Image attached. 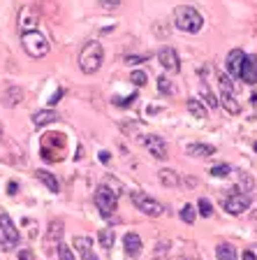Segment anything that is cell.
Here are the masks:
<instances>
[{
	"label": "cell",
	"instance_id": "cell-36",
	"mask_svg": "<svg viewBox=\"0 0 257 260\" xmlns=\"http://www.w3.org/2000/svg\"><path fill=\"white\" fill-rule=\"evenodd\" d=\"M7 193L16 195V181H10V184H7Z\"/></svg>",
	"mask_w": 257,
	"mask_h": 260
},
{
	"label": "cell",
	"instance_id": "cell-1",
	"mask_svg": "<svg viewBox=\"0 0 257 260\" xmlns=\"http://www.w3.org/2000/svg\"><path fill=\"white\" fill-rule=\"evenodd\" d=\"M174 26L183 32H199L204 26V16L190 5H178L174 10Z\"/></svg>",
	"mask_w": 257,
	"mask_h": 260
},
{
	"label": "cell",
	"instance_id": "cell-6",
	"mask_svg": "<svg viewBox=\"0 0 257 260\" xmlns=\"http://www.w3.org/2000/svg\"><path fill=\"white\" fill-rule=\"evenodd\" d=\"M95 205L102 216L109 218L118 207V195L112 193V188H107V186H100V188L95 190Z\"/></svg>",
	"mask_w": 257,
	"mask_h": 260
},
{
	"label": "cell",
	"instance_id": "cell-35",
	"mask_svg": "<svg viewBox=\"0 0 257 260\" xmlns=\"http://www.w3.org/2000/svg\"><path fill=\"white\" fill-rule=\"evenodd\" d=\"M19 260H32V251H19Z\"/></svg>",
	"mask_w": 257,
	"mask_h": 260
},
{
	"label": "cell",
	"instance_id": "cell-24",
	"mask_svg": "<svg viewBox=\"0 0 257 260\" xmlns=\"http://www.w3.org/2000/svg\"><path fill=\"white\" fill-rule=\"evenodd\" d=\"M158 91H160L162 95H169V93H174V84H171V79L167 75L158 77Z\"/></svg>",
	"mask_w": 257,
	"mask_h": 260
},
{
	"label": "cell",
	"instance_id": "cell-20",
	"mask_svg": "<svg viewBox=\"0 0 257 260\" xmlns=\"http://www.w3.org/2000/svg\"><path fill=\"white\" fill-rule=\"evenodd\" d=\"M186 107H188V112L193 114L195 119H206V116H209V112H206V107H204V105L199 103V100H195V98H190V100H188V103H186Z\"/></svg>",
	"mask_w": 257,
	"mask_h": 260
},
{
	"label": "cell",
	"instance_id": "cell-22",
	"mask_svg": "<svg viewBox=\"0 0 257 260\" xmlns=\"http://www.w3.org/2000/svg\"><path fill=\"white\" fill-rule=\"evenodd\" d=\"M114 239H116V235H114V230H112V228H102V230H100V235H97V242H100L102 246H104V249H112Z\"/></svg>",
	"mask_w": 257,
	"mask_h": 260
},
{
	"label": "cell",
	"instance_id": "cell-39",
	"mask_svg": "<svg viewBox=\"0 0 257 260\" xmlns=\"http://www.w3.org/2000/svg\"><path fill=\"white\" fill-rule=\"evenodd\" d=\"M188 260H197V258H188Z\"/></svg>",
	"mask_w": 257,
	"mask_h": 260
},
{
	"label": "cell",
	"instance_id": "cell-5",
	"mask_svg": "<svg viewBox=\"0 0 257 260\" xmlns=\"http://www.w3.org/2000/svg\"><path fill=\"white\" fill-rule=\"evenodd\" d=\"M132 202H134V207L141 211V214H146V216H162L165 214V205L162 202H158L156 198H151V195H146V193H141V190H134L132 195Z\"/></svg>",
	"mask_w": 257,
	"mask_h": 260
},
{
	"label": "cell",
	"instance_id": "cell-21",
	"mask_svg": "<svg viewBox=\"0 0 257 260\" xmlns=\"http://www.w3.org/2000/svg\"><path fill=\"white\" fill-rule=\"evenodd\" d=\"M215 255H218V260H239L236 258V249L232 244H218L215 246Z\"/></svg>",
	"mask_w": 257,
	"mask_h": 260
},
{
	"label": "cell",
	"instance_id": "cell-7",
	"mask_svg": "<svg viewBox=\"0 0 257 260\" xmlns=\"http://www.w3.org/2000/svg\"><path fill=\"white\" fill-rule=\"evenodd\" d=\"M0 233H3V239H5V249H12L19 244V228L14 225L10 214H0Z\"/></svg>",
	"mask_w": 257,
	"mask_h": 260
},
{
	"label": "cell",
	"instance_id": "cell-13",
	"mask_svg": "<svg viewBox=\"0 0 257 260\" xmlns=\"http://www.w3.org/2000/svg\"><path fill=\"white\" fill-rule=\"evenodd\" d=\"M239 79H243L246 84H257V56H246Z\"/></svg>",
	"mask_w": 257,
	"mask_h": 260
},
{
	"label": "cell",
	"instance_id": "cell-9",
	"mask_svg": "<svg viewBox=\"0 0 257 260\" xmlns=\"http://www.w3.org/2000/svg\"><path fill=\"white\" fill-rule=\"evenodd\" d=\"M38 23H40L38 10L30 5L21 7V12H19V28H21V32H35L38 30Z\"/></svg>",
	"mask_w": 257,
	"mask_h": 260
},
{
	"label": "cell",
	"instance_id": "cell-11",
	"mask_svg": "<svg viewBox=\"0 0 257 260\" xmlns=\"http://www.w3.org/2000/svg\"><path fill=\"white\" fill-rule=\"evenodd\" d=\"M144 144H146V149L151 151L153 158H158V160H165L167 158V142L162 140L160 135H146Z\"/></svg>",
	"mask_w": 257,
	"mask_h": 260
},
{
	"label": "cell",
	"instance_id": "cell-4",
	"mask_svg": "<svg viewBox=\"0 0 257 260\" xmlns=\"http://www.w3.org/2000/svg\"><path fill=\"white\" fill-rule=\"evenodd\" d=\"M21 44H23V51H26L30 58H44L49 54V42L44 38L42 32H23L21 35Z\"/></svg>",
	"mask_w": 257,
	"mask_h": 260
},
{
	"label": "cell",
	"instance_id": "cell-31",
	"mask_svg": "<svg viewBox=\"0 0 257 260\" xmlns=\"http://www.w3.org/2000/svg\"><path fill=\"white\" fill-rule=\"evenodd\" d=\"M58 258L60 260H75V253L70 251V246L63 242H58Z\"/></svg>",
	"mask_w": 257,
	"mask_h": 260
},
{
	"label": "cell",
	"instance_id": "cell-2",
	"mask_svg": "<svg viewBox=\"0 0 257 260\" xmlns=\"http://www.w3.org/2000/svg\"><path fill=\"white\" fill-rule=\"evenodd\" d=\"M102 60H104V51H102V44L97 42V40L86 42L84 49L79 51V68L86 75H93V72L100 70Z\"/></svg>",
	"mask_w": 257,
	"mask_h": 260
},
{
	"label": "cell",
	"instance_id": "cell-14",
	"mask_svg": "<svg viewBox=\"0 0 257 260\" xmlns=\"http://www.w3.org/2000/svg\"><path fill=\"white\" fill-rule=\"evenodd\" d=\"M123 246H125V253H128L130 258H137V255L141 253V237L137 233H128L123 237Z\"/></svg>",
	"mask_w": 257,
	"mask_h": 260
},
{
	"label": "cell",
	"instance_id": "cell-38",
	"mask_svg": "<svg viewBox=\"0 0 257 260\" xmlns=\"http://www.w3.org/2000/svg\"><path fill=\"white\" fill-rule=\"evenodd\" d=\"M100 160H102V162H109V153L102 151V153H100Z\"/></svg>",
	"mask_w": 257,
	"mask_h": 260
},
{
	"label": "cell",
	"instance_id": "cell-18",
	"mask_svg": "<svg viewBox=\"0 0 257 260\" xmlns=\"http://www.w3.org/2000/svg\"><path fill=\"white\" fill-rule=\"evenodd\" d=\"M38 179H40V181H42L44 186H47L49 190H51V193H58V190H60L58 179H56L51 172H47V170H38Z\"/></svg>",
	"mask_w": 257,
	"mask_h": 260
},
{
	"label": "cell",
	"instance_id": "cell-26",
	"mask_svg": "<svg viewBox=\"0 0 257 260\" xmlns=\"http://www.w3.org/2000/svg\"><path fill=\"white\" fill-rule=\"evenodd\" d=\"M252 188H255V181H252L248 174H241V177H239V193H246L248 195Z\"/></svg>",
	"mask_w": 257,
	"mask_h": 260
},
{
	"label": "cell",
	"instance_id": "cell-25",
	"mask_svg": "<svg viewBox=\"0 0 257 260\" xmlns=\"http://www.w3.org/2000/svg\"><path fill=\"white\" fill-rule=\"evenodd\" d=\"M23 100V91L21 88H7V93H5V103L7 105H16V103H21Z\"/></svg>",
	"mask_w": 257,
	"mask_h": 260
},
{
	"label": "cell",
	"instance_id": "cell-30",
	"mask_svg": "<svg viewBox=\"0 0 257 260\" xmlns=\"http://www.w3.org/2000/svg\"><path fill=\"white\" fill-rule=\"evenodd\" d=\"M146 77H149V75H146L144 70H134L132 75H130V79H132L134 86H146V81H149Z\"/></svg>",
	"mask_w": 257,
	"mask_h": 260
},
{
	"label": "cell",
	"instance_id": "cell-8",
	"mask_svg": "<svg viewBox=\"0 0 257 260\" xmlns=\"http://www.w3.org/2000/svg\"><path fill=\"white\" fill-rule=\"evenodd\" d=\"M250 195L246 193H234L230 195V198H225V211L227 214H232V216H239V214H243V211H248V207H250Z\"/></svg>",
	"mask_w": 257,
	"mask_h": 260
},
{
	"label": "cell",
	"instance_id": "cell-19",
	"mask_svg": "<svg viewBox=\"0 0 257 260\" xmlns=\"http://www.w3.org/2000/svg\"><path fill=\"white\" fill-rule=\"evenodd\" d=\"M160 181L165 188H178V184H181V179H178V174L174 172V170H160Z\"/></svg>",
	"mask_w": 257,
	"mask_h": 260
},
{
	"label": "cell",
	"instance_id": "cell-17",
	"mask_svg": "<svg viewBox=\"0 0 257 260\" xmlns=\"http://www.w3.org/2000/svg\"><path fill=\"white\" fill-rule=\"evenodd\" d=\"M58 112H54V109H42V112L32 114V123L38 125V128H42V125L47 123H54V121H58Z\"/></svg>",
	"mask_w": 257,
	"mask_h": 260
},
{
	"label": "cell",
	"instance_id": "cell-15",
	"mask_svg": "<svg viewBox=\"0 0 257 260\" xmlns=\"http://www.w3.org/2000/svg\"><path fill=\"white\" fill-rule=\"evenodd\" d=\"M75 249L79 251L81 260H97V255L93 253V242L88 237H75Z\"/></svg>",
	"mask_w": 257,
	"mask_h": 260
},
{
	"label": "cell",
	"instance_id": "cell-32",
	"mask_svg": "<svg viewBox=\"0 0 257 260\" xmlns=\"http://www.w3.org/2000/svg\"><path fill=\"white\" fill-rule=\"evenodd\" d=\"M134 98H137V93H130V98H114V103L121 105V107H125V105H132Z\"/></svg>",
	"mask_w": 257,
	"mask_h": 260
},
{
	"label": "cell",
	"instance_id": "cell-3",
	"mask_svg": "<svg viewBox=\"0 0 257 260\" xmlns=\"http://www.w3.org/2000/svg\"><path fill=\"white\" fill-rule=\"evenodd\" d=\"M218 84H220V100L218 103L227 109L230 114H241V105L234 95V84H232V77L220 72L218 75Z\"/></svg>",
	"mask_w": 257,
	"mask_h": 260
},
{
	"label": "cell",
	"instance_id": "cell-23",
	"mask_svg": "<svg viewBox=\"0 0 257 260\" xmlns=\"http://www.w3.org/2000/svg\"><path fill=\"white\" fill-rule=\"evenodd\" d=\"M181 221L183 223H188V225H193L195 223V218H197V214H195V207L193 205H183V209H181Z\"/></svg>",
	"mask_w": 257,
	"mask_h": 260
},
{
	"label": "cell",
	"instance_id": "cell-28",
	"mask_svg": "<svg viewBox=\"0 0 257 260\" xmlns=\"http://www.w3.org/2000/svg\"><path fill=\"white\" fill-rule=\"evenodd\" d=\"M197 207H199V214H202L204 218H209V216H213V207H211V202L206 200V198H202V200L197 202Z\"/></svg>",
	"mask_w": 257,
	"mask_h": 260
},
{
	"label": "cell",
	"instance_id": "cell-12",
	"mask_svg": "<svg viewBox=\"0 0 257 260\" xmlns=\"http://www.w3.org/2000/svg\"><path fill=\"white\" fill-rule=\"evenodd\" d=\"M243 60H246V54H243L241 49H232L230 56H227V72H230L232 77H236V79H239V75H241Z\"/></svg>",
	"mask_w": 257,
	"mask_h": 260
},
{
	"label": "cell",
	"instance_id": "cell-10",
	"mask_svg": "<svg viewBox=\"0 0 257 260\" xmlns=\"http://www.w3.org/2000/svg\"><path fill=\"white\" fill-rule=\"evenodd\" d=\"M158 60H160V65L165 68L167 72H178V70H181V60H178V54L171 47H162L160 51H158Z\"/></svg>",
	"mask_w": 257,
	"mask_h": 260
},
{
	"label": "cell",
	"instance_id": "cell-37",
	"mask_svg": "<svg viewBox=\"0 0 257 260\" xmlns=\"http://www.w3.org/2000/svg\"><path fill=\"white\" fill-rule=\"evenodd\" d=\"M243 260H257L252 251H243Z\"/></svg>",
	"mask_w": 257,
	"mask_h": 260
},
{
	"label": "cell",
	"instance_id": "cell-16",
	"mask_svg": "<svg viewBox=\"0 0 257 260\" xmlns=\"http://www.w3.org/2000/svg\"><path fill=\"white\" fill-rule=\"evenodd\" d=\"M186 153L188 156H195V158H206V156H213L215 153V146H211V144H188L186 146Z\"/></svg>",
	"mask_w": 257,
	"mask_h": 260
},
{
	"label": "cell",
	"instance_id": "cell-29",
	"mask_svg": "<svg viewBox=\"0 0 257 260\" xmlns=\"http://www.w3.org/2000/svg\"><path fill=\"white\" fill-rule=\"evenodd\" d=\"M230 172H232V165H227V162H223V165H213V168H211V177H227Z\"/></svg>",
	"mask_w": 257,
	"mask_h": 260
},
{
	"label": "cell",
	"instance_id": "cell-27",
	"mask_svg": "<svg viewBox=\"0 0 257 260\" xmlns=\"http://www.w3.org/2000/svg\"><path fill=\"white\" fill-rule=\"evenodd\" d=\"M202 91H204V98H206V103L211 105V107H218V98L211 93V88H209V84H206V79H202Z\"/></svg>",
	"mask_w": 257,
	"mask_h": 260
},
{
	"label": "cell",
	"instance_id": "cell-34",
	"mask_svg": "<svg viewBox=\"0 0 257 260\" xmlns=\"http://www.w3.org/2000/svg\"><path fill=\"white\" fill-rule=\"evenodd\" d=\"M60 98H63V91H60V88H58V91H56L54 95H51V100H49V105H56V103H58V100H60Z\"/></svg>",
	"mask_w": 257,
	"mask_h": 260
},
{
	"label": "cell",
	"instance_id": "cell-33",
	"mask_svg": "<svg viewBox=\"0 0 257 260\" xmlns=\"http://www.w3.org/2000/svg\"><path fill=\"white\" fill-rule=\"evenodd\" d=\"M149 60V56H128L125 58V63L128 65H137V63H146Z\"/></svg>",
	"mask_w": 257,
	"mask_h": 260
}]
</instances>
